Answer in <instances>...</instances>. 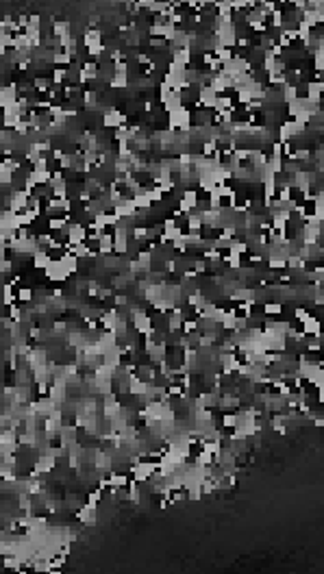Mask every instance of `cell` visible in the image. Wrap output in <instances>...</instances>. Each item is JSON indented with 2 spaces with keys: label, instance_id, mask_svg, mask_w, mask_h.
I'll list each match as a JSON object with an SVG mask.
<instances>
[{
  "label": "cell",
  "instance_id": "6da1fadb",
  "mask_svg": "<svg viewBox=\"0 0 324 574\" xmlns=\"http://www.w3.org/2000/svg\"><path fill=\"white\" fill-rule=\"evenodd\" d=\"M191 122H194V113H191V111L187 109L185 105L178 107V109H174V111H170V113H168V124H170V129L190 130Z\"/></svg>",
  "mask_w": 324,
  "mask_h": 574
},
{
  "label": "cell",
  "instance_id": "7a4b0ae2",
  "mask_svg": "<svg viewBox=\"0 0 324 574\" xmlns=\"http://www.w3.org/2000/svg\"><path fill=\"white\" fill-rule=\"evenodd\" d=\"M305 90H307V100L311 102V105H320L322 100V92H324V83L322 78H316V81H307V85H305Z\"/></svg>",
  "mask_w": 324,
  "mask_h": 574
},
{
  "label": "cell",
  "instance_id": "3957f363",
  "mask_svg": "<svg viewBox=\"0 0 324 574\" xmlns=\"http://www.w3.org/2000/svg\"><path fill=\"white\" fill-rule=\"evenodd\" d=\"M124 122H126V113H122V111H118V109L105 111V118H102L105 129H120Z\"/></svg>",
  "mask_w": 324,
  "mask_h": 574
},
{
  "label": "cell",
  "instance_id": "277c9868",
  "mask_svg": "<svg viewBox=\"0 0 324 574\" xmlns=\"http://www.w3.org/2000/svg\"><path fill=\"white\" fill-rule=\"evenodd\" d=\"M46 274H48V278H53V281H57V283L65 281V278L70 277V274L65 272V268L61 265V261H59V259H53V261H50L48 268H46Z\"/></svg>",
  "mask_w": 324,
  "mask_h": 574
},
{
  "label": "cell",
  "instance_id": "5b68a950",
  "mask_svg": "<svg viewBox=\"0 0 324 574\" xmlns=\"http://www.w3.org/2000/svg\"><path fill=\"white\" fill-rule=\"evenodd\" d=\"M98 76V63L96 61H83L81 63V72H78V81L87 83V81H96Z\"/></svg>",
  "mask_w": 324,
  "mask_h": 574
},
{
  "label": "cell",
  "instance_id": "8992f818",
  "mask_svg": "<svg viewBox=\"0 0 324 574\" xmlns=\"http://www.w3.org/2000/svg\"><path fill=\"white\" fill-rule=\"evenodd\" d=\"M303 324V333H305V337H313V335H320V320L318 318H313V315H309L307 320H303L300 322Z\"/></svg>",
  "mask_w": 324,
  "mask_h": 574
},
{
  "label": "cell",
  "instance_id": "52a82bcc",
  "mask_svg": "<svg viewBox=\"0 0 324 574\" xmlns=\"http://www.w3.org/2000/svg\"><path fill=\"white\" fill-rule=\"evenodd\" d=\"M50 261H53L50 259V253L48 250H44V248H39L35 255H33V265H35V270H46Z\"/></svg>",
  "mask_w": 324,
  "mask_h": 574
},
{
  "label": "cell",
  "instance_id": "ba28073f",
  "mask_svg": "<svg viewBox=\"0 0 324 574\" xmlns=\"http://www.w3.org/2000/svg\"><path fill=\"white\" fill-rule=\"evenodd\" d=\"M70 22L68 20H55L53 22V29H50V33H53V37H57V39H61L63 35H68L70 33Z\"/></svg>",
  "mask_w": 324,
  "mask_h": 574
},
{
  "label": "cell",
  "instance_id": "9c48e42d",
  "mask_svg": "<svg viewBox=\"0 0 324 574\" xmlns=\"http://www.w3.org/2000/svg\"><path fill=\"white\" fill-rule=\"evenodd\" d=\"M261 311H264V315H279L281 311H283V302H281V300L261 302Z\"/></svg>",
  "mask_w": 324,
  "mask_h": 574
},
{
  "label": "cell",
  "instance_id": "30bf717a",
  "mask_svg": "<svg viewBox=\"0 0 324 574\" xmlns=\"http://www.w3.org/2000/svg\"><path fill=\"white\" fill-rule=\"evenodd\" d=\"M222 426H224V428H229V431L237 428V411H235V413H224V418H222Z\"/></svg>",
  "mask_w": 324,
  "mask_h": 574
},
{
  "label": "cell",
  "instance_id": "8fae6325",
  "mask_svg": "<svg viewBox=\"0 0 324 574\" xmlns=\"http://www.w3.org/2000/svg\"><path fill=\"white\" fill-rule=\"evenodd\" d=\"M65 226H68V220H65V218H50V220H48V228H50V231H59L61 233Z\"/></svg>",
  "mask_w": 324,
  "mask_h": 574
},
{
  "label": "cell",
  "instance_id": "7c38bea8",
  "mask_svg": "<svg viewBox=\"0 0 324 574\" xmlns=\"http://www.w3.org/2000/svg\"><path fill=\"white\" fill-rule=\"evenodd\" d=\"M53 63H57V65H70V63H72V59H70L68 55L63 53V50H55V53H53Z\"/></svg>",
  "mask_w": 324,
  "mask_h": 574
},
{
  "label": "cell",
  "instance_id": "4fadbf2b",
  "mask_svg": "<svg viewBox=\"0 0 324 574\" xmlns=\"http://www.w3.org/2000/svg\"><path fill=\"white\" fill-rule=\"evenodd\" d=\"M16 298L20 302H29L31 298H33V292L29 287H18V292H16Z\"/></svg>",
  "mask_w": 324,
  "mask_h": 574
},
{
  "label": "cell",
  "instance_id": "5bb4252c",
  "mask_svg": "<svg viewBox=\"0 0 324 574\" xmlns=\"http://www.w3.org/2000/svg\"><path fill=\"white\" fill-rule=\"evenodd\" d=\"M65 81V68H55L53 70V85H61Z\"/></svg>",
  "mask_w": 324,
  "mask_h": 574
},
{
  "label": "cell",
  "instance_id": "9a60e30c",
  "mask_svg": "<svg viewBox=\"0 0 324 574\" xmlns=\"http://www.w3.org/2000/svg\"><path fill=\"white\" fill-rule=\"evenodd\" d=\"M148 44L152 46V48H159V50H163V48H166V44H168V41L163 39V37H148Z\"/></svg>",
  "mask_w": 324,
  "mask_h": 574
}]
</instances>
